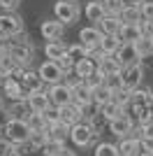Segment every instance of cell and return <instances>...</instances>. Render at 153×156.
Listing matches in <instances>:
<instances>
[{
    "mask_svg": "<svg viewBox=\"0 0 153 156\" xmlns=\"http://www.w3.org/2000/svg\"><path fill=\"white\" fill-rule=\"evenodd\" d=\"M97 135H100V133H97L88 121H81V124H76V126L70 128V142L74 144V147H79V149H86L90 144H95Z\"/></svg>",
    "mask_w": 153,
    "mask_h": 156,
    "instance_id": "2",
    "label": "cell"
},
{
    "mask_svg": "<svg viewBox=\"0 0 153 156\" xmlns=\"http://www.w3.org/2000/svg\"><path fill=\"white\" fill-rule=\"evenodd\" d=\"M46 137H49V142L67 144V140H70V126H65L63 121L53 124V126H46Z\"/></svg>",
    "mask_w": 153,
    "mask_h": 156,
    "instance_id": "16",
    "label": "cell"
},
{
    "mask_svg": "<svg viewBox=\"0 0 153 156\" xmlns=\"http://www.w3.org/2000/svg\"><path fill=\"white\" fill-rule=\"evenodd\" d=\"M56 63H58V68L63 70L65 77H67V75H74V65H76V63L70 58V56H63V58H58Z\"/></svg>",
    "mask_w": 153,
    "mask_h": 156,
    "instance_id": "38",
    "label": "cell"
},
{
    "mask_svg": "<svg viewBox=\"0 0 153 156\" xmlns=\"http://www.w3.org/2000/svg\"><path fill=\"white\" fill-rule=\"evenodd\" d=\"M81 14H83L81 0H56L53 2V19L60 21L65 28L74 26Z\"/></svg>",
    "mask_w": 153,
    "mask_h": 156,
    "instance_id": "1",
    "label": "cell"
},
{
    "mask_svg": "<svg viewBox=\"0 0 153 156\" xmlns=\"http://www.w3.org/2000/svg\"><path fill=\"white\" fill-rule=\"evenodd\" d=\"M44 56L46 61H58L67 56V44H65L63 40H58V42H46L44 44Z\"/></svg>",
    "mask_w": 153,
    "mask_h": 156,
    "instance_id": "24",
    "label": "cell"
},
{
    "mask_svg": "<svg viewBox=\"0 0 153 156\" xmlns=\"http://www.w3.org/2000/svg\"><path fill=\"white\" fill-rule=\"evenodd\" d=\"M16 68H23V65H19L12 56H9V54H2V56H0V72H5V75H9V77H12Z\"/></svg>",
    "mask_w": 153,
    "mask_h": 156,
    "instance_id": "35",
    "label": "cell"
},
{
    "mask_svg": "<svg viewBox=\"0 0 153 156\" xmlns=\"http://www.w3.org/2000/svg\"><path fill=\"white\" fill-rule=\"evenodd\" d=\"M118 79H121V86L127 89V91H137V89H141V82H144V61L123 68V72L118 75Z\"/></svg>",
    "mask_w": 153,
    "mask_h": 156,
    "instance_id": "5",
    "label": "cell"
},
{
    "mask_svg": "<svg viewBox=\"0 0 153 156\" xmlns=\"http://www.w3.org/2000/svg\"><path fill=\"white\" fill-rule=\"evenodd\" d=\"M9 56H12L19 65L28 68V65L32 63V58H35V47H32V44H16V42H12V47H9Z\"/></svg>",
    "mask_w": 153,
    "mask_h": 156,
    "instance_id": "11",
    "label": "cell"
},
{
    "mask_svg": "<svg viewBox=\"0 0 153 156\" xmlns=\"http://www.w3.org/2000/svg\"><path fill=\"white\" fill-rule=\"evenodd\" d=\"M139 9H141V21H153V0L141 2Z\"/></svg>",
    "mask_w": 153,
    "mask_h": 156,
    "instance_id": "42",
    "label": "cell"
},
{
    "mask_svg": "<svg viewBox=\"0 0 153 156\" xmlns=\"http://www.w3.org/2000/svg\"><path fill=\"white\" fill-rule=\"evenodd\" d=\"M97 72H100L104 79L118 77V75L123 72V65L118 63V58H116V56H102L100 63H97Z\"/></svg>",
    "mask_w": 153,
    "mask_h": 156,
    "instance_id": "12",
    "label": "cell"
},
{
    "mask_svg": "<svg viewBox=\"0 0 153 156\" xmlns=\"http://www.w3.org/2000/svg\"><path fill=\"white\" fill-rule=\"evenodd\" d=\"M130 2H134V5H141V2H146V0H130Z\"/></svg>",
    "mask_w": 153,
    "mask_h": 156,
    "instance_id": "48",
    "label": "cell"
},
{
    "mask_svg": "<svg viewBox=\"0 0 153 156\" xmlns=\"http://www.w3.org/2000/svg\"><path fill=\"white\" fill-rule=\"evenodd\" d=\"M118 151H121V156H139L141 154V142L137 140V137L127 135L123 137V140H118Z\"/></svg>",
    "mask_w": 153,
    "mask_h": 156,
    "instance_id": "21",
    "label": "cell"
},
{
    "mask_svg": "<svg viewBox=\"0 0 153 156\" xmlns=\"http://www.w3.org/2000/svg\"><path fill=\"white\" fill-rule=\"evenodd\" d=\"M44 119H46V126H53V124H60V110L51 105L49 110L44 112Z\"/></svg>",
    "mask_w": 153,
    "mask_h": 156,
    "instance_id": "40",
    "label": "cell"
},
{
    "mask_svg": "<svg viewBox=\"0 0 153 156\" xmlns=\"http://www.w3.org/2000/svg\"><path fill=\"white\" fill-rule=\"evenodd\" d=\"M83 16L90 21V26H97V23L107 16L102 0H88V2H83Z\"/></svg>",
    "mask_w": 153,
    "mask_h": 156,
    "instance_id": "13",
    "label": "cell"
},
{
    "mask_svg": "<svg viewBox=\"0 0 153 156\" xmlns=\"http://www.w3.org/2000/svg\"><path fill=\"white\" fill-rule=\"evenodd\" d=\"M134 49H137V56H139L141 61L153 58V40L151 37H141L139 42H134Z\"/></svg>",
    "mask_w": 153,
    "mask_h": 156,
    "instance_id": "28",
    "label": "cell"
},
{
    "mask_svg": "<svg viewBox=\"0 0 153 156\" xmlns=\"http://www.w3.org/2000/svg\"><path fill=\"white\" fill-rule=\"evenodd\" d=\"M0 110H5V103H2V98H0Z\"/></svg>",
    "mask_w": 153,
    "mask_h": 156,
    "instance_id": "49",
    "label": "cell"
},
{
    "mask_svg": "<svg viewBox=\"0 0 153 156\" xmlns=\"http://www.w3.org/2000/svg\"><path fill=\"white\" fill-rule=\"evenodd\" d=\"M46 96H49L51 105L58 107V110L72 105V91L63 84V82H60V84H53V86H46Z\"/></svg>",
    "mask_w": 153,
    "mask_h": 156,
    "instance_id": "6",
    "label": "cell"
},
{
    "mask_svg": "<svg viewBox=\"0 0 153 156\" xmlns=\"http://www.w3.org/2000/svg\"><path fill=\"white\" fill-rule=\"evenodd\" d=\"M93 156H121V151H118V144L114 142H97Z\"/></svg>",
    "mask_w": 153,
    "mask_h": 156,
    "instance_id": "32",
    "label": "cell"
},
{
    "mask_svg": "<svg viewBox=\"0 0 153 156\" xmlns=\"http://www.w3.org/2000/svg\"><path fill=\"white\" fill-rule=\"evenodd\" d=\"M132 128H134V119L127 114V112H123L118 119H114V121H109V133L111 135H116L118 140H123V137H127L130 133H132Z\"/></svg>",
    "mask_w": 153,
    "mask_h": 156,
    "instance_id": "8",
    "label": "cell"
},
{
    "mask_svg": "<svg viewBox=\"0 0 153 156\" xmlns=\"http://www.w3.org/2000/svg\"><path fill=\"white\" fill-rule=\"evenodd\" d=\"M9 156H21V154H19V151H14V154H9Z\"/></svg>",
    "mask_w": 153,
    "mask_h": 156,
    "instance_id": "50",
    "label": "cell"
},
{
    "mask_svg": "<svg viewBox=\"0 0 153 156\" xmlns=\"http://www.w3.org/2000/svg\"><path fill=\"white\" fill-rule=\"evenodd\" d=\"M58 156H76V151H72L70 147H65V149L60 151V154H58Z\"/></svg>",
    "mask_w": 153,
    "mask_h": 156,
    "instance_id": "46",
    "label": "cell"
},
{
    "mask_svg": "<svg viewBox=\"0 0 153 156\" xmlns=\"http://www.w3.org/2000/svg\"><path fill=\"white\" fill-rule=\"evenodd\" d=\"M25 30V21L16 12H2L0 14V35L7 40H14L16 35Z\"/></svg>",
    "mask_w": 153,
    "mask_h": 156,
    "instance_id": "3",
    "label": "cell"
},
{
    "mask_svg": "<svg viewBox=\"0 0 153 156\" xmlns=\"http://www.w3.org/2000/svg\"><path fill=\"white\" fill-rule=\"evenodd\" d=\"M21 86H23L25 91H30V93H37V91H46V84L42 82V77H39V72L37 70H25L23 79H21Z\"/></svg>",
    "mask_w": 153,
    "mask_h": 156,
    "instance_id": "15",
    "label": "cell"
},
{
    "mask_svg": "<svg viewBox=\"0 0 153 156\" xmlns=\"http://www.w3.org/2000/svg\"><path fill=\"white\" fill-rule=\"evenodd\" d=\"M116 58H118V63H121L123 68L134 65V63H141V58L137 56L134 44H121V49H118V54H116Z\"/></svg>",
    "mask_w": 153,
    "mask_h": 156,
    "instance_id": "23",
    "label": "cell"
},
{
    "mask_svg": "<svg viewBox=\"0 0 153 156\" xmlns=\"http://www.w3.org/2000/svg\"><path fill=\"white\" fill-rule=\"evenodd\" d=\"M16 151V147H14L9 140H5V137H0V156H9Z\"/></svg>",
    "mask_w": 153,
    "mask_h": 156,
    "instance_id": "43",
    "label": "cell"
},
{
    "mask_svg": "<svg viewBox=\"0 0 153 156\" xmlns=\"http://www.w3.org/2000/svg\"><path fill=\"white\" fill-rule=\"evenodd\" d=\"M39 77H42V82H44L46 86H53V84H60V82H65V75L63 70L58 68L56 61H44V63L37 68Z\"/></svg>",
    "mask_w": 153,
    "mask_h": 156,
    "instance_id": "7",
    "label": "cell"
},
{
    "mask_svg": "<svg viewBox=\"0 0 153 156\" xmlns=\"http://www.w3.org/2000/svg\"><path fill=\"white\" fill-rule=\"evenodd\" d=\"M60 121H63L65 126H76V124H81L83 121V112H81V107H79V105H67V107H63V110H60Z\"/></svg>",
    "mask_w": 153,
    "mask_h": 156,
    "instance_id": "17",
    "label": "cell"
},
{
    "mask_svg": "<svg viewBox=\"0 0 153 156\" xmlns=\"http://www.w3.org/2000/svg\"><path fill=\"white\" fill-rule=\"evenodd\" d=\"M111 89H107V86L102 84L100 89H95V91H93V103L97 105V107H102V105H107L109 100H111Z\"/></svg>",
    "mask_w": 153,
    "mask_h": 156,
    "instance_id": "34",
    "label": "cell"
},
{
    "mask_svg": "<svg viewBox=\"0 0 153 156\" xmlns=\"http://www.w3.org/2000/svg\"><path fill=\"white\" fill-rule=\"evenodd\" d=\"M121 21L123 23H141V9L139 5H134V2H125L121 12Z\"/></svg>",
    "mask_w": 153,
    "mask_h": 156,
    "instance_id": "27",
    "label": "cell"
},
{
    "mask_svg": "<svg viewBox=\"0 0 153 156\" xmlns=\"http://www.w3.org/2000/svg\"><path fill=\"white\" fill-rule=\"evenodd\" d=\"M123 112H125V110H123V107H118L116 103H111V100H109L107 105H102V107H100V114L107 119V124H109V121H114V119H118Z\"/></svg>",
    "mask_w": 153,
    "mask_h": 156,
    "instance_id": "29",
    "label": "cell"
},
{
    "mask_svg": "<svg viewBox=\"0 0 153 156\" xmlns=\"http://www.w3.org/2000/svg\"><path fill=\"white\" fill-rule=\"evenodd\" d=\"M121 44H123V42L116 37V35H104L97 49H100L104 56H116V54H118V49H121Z\"/></svg>",
    "mask_w": 153,
    "mask_h": 156,
    "instance_id": "26",
    "label": "cell"
},
{
    "mask_svg": "<svg viewBox=\"0 0 153 156\" xmlns=\"http://www.w3.org/2000/svg\"><path fill=\"white\" fill-rule=\"evenodd\" d=\"M25 105H28V110L35 112V114H44L51 107V100H49V96H46V91H37V93H30V98L25 100Z\"/></svg>",
    "mask_w": 153,
    "mask_h": 156,
    "instance_id": "14",
    "label": "cell"
},
{
    "mask_svg": "<svg viewBox=\"0 0 153 156\" xmlns=\"http://www.w3.org/2000/svg\"><path fill=\"white\" fill-rule=\"evenodd\" d=\"M141 37H144V35H141L139 23H123L121 33H118V40H121L123 44H134V42H139Z\"/></svg>",
    "mask_w": 153,
    "mask_h": 156,
    "instance_id": "18",
    "label": "cell"
},
{
    "mask_svg": "<svg viewBox=\"0 0 153 156\" xmlns=\"http://www.w3.org/2000/svg\"><path fill=\"white\" fill-rule=\"evenodd\" d=\"M32 135V130L28 128V124L25 121H7L5 128H2V137L5 140H9V142L14 144V147H19V144L28 142Z\"/></svg>",
    "mask_w": 153,
    "mask_h": 156,
    "instance_id": "4",
    "label": "cell"
},
{
    "mask_svg": "<svg viewBox=\"0 0 153 156\" xmlns=\"http://www.w3.org/2000/svg\"><path fill=\"white\" fill-rule=\"evenodd\" d=\"M130 100H132V91H127V89H116V91L111 93V103H116L118 107H123V110L130 107Z\"/></svg>",
    "mask_w": 153,
    "mask_h": 156,
    "instance_id": "31",
    "label": "cell"
},
{
    "mask_svg": "<svg viewBox=\"0 0 153 156\" xmlns=\"http://www.w3.org/2000/svg\"><path fill=\"white\" fill-rule=\"evenodd\" d=\"M28 142H30V144H32V147H35L37 151H42V149L46 147V142H49V137H46V130H39V133H32Z\"/></svg>",
    "mask_w": 153,
    "mask_h": 156,
    "instance_id": "37",
    "label": "cell"
},
{
    "mask_svg": "<svg viewBox=\"0 0 153 156\" xmlns=\"http://www.w3.org/2000/svg\"><path fill=\"white\" fill-rule=\"evenodd\" d=\"M39 33H42V37H44L46 42H58V40H63V35H65V26L60 23V21H56L53 16H51V19H44V21H42Z\"/></svg>",
    "mask_w": 153,
    "mask_h": 156,
    "instance_id": "10",
    "label": "cell"
},
{
    "mask_svg": "<svg viewBox=\"0 0 153 156\" xmlns=\"http://www.w3.org/2000/svg\"><path fill=\"white\" fill-rule=\"evenodd\" d=\"M25 124H28V128H30L32 133L46 130V119H44V114H35V112H30V114H28V119H25Z\"/></svg>",
    "mask_w": 153,
    "mask_h": 156,
    "instance_id": "33",
    "label": "cell"
},
{
    "mask_svg": "<svg viewBox=\"0 0 153 156\" xmlns=\"http://www.w3.org/2000/svg\"><path fill=\"white\" fill-rule=\"evenodd\" d=\"M104 5V12L111 14V16H121L123 7H125V0H102Z\"/></svg>",
    "mask_w": 153,
    "mask_h": 156,
    "instance_id": "36",
    "label": "cell"
},
{
    "mask_svg": "<svg viewBox=\"0 0 153 156\" xmlns=\"http://www.w3.org/2000/svg\"><path fill=\"white\" fill-rule=\"evenodd\" d=\"M102 37H104V35H102V30H100L97 26H83L81 30H79V42H81V44L86 47L90 54L100 47Z\"/></svg>",
    "mask_w": 153,
    "mask_h": 156,
    "instance_id": "9",
    "label": "cell"
},
{
    "mask_svg": "<svg viewBox=\"0 0 153 156\" xmlns=\"http://www.w3.org/2000/svg\"><path fill=\"white\" fill-rule=\"evenodd\" d=\"M21 5V0H0V9L2 12H16Z\"/></svg>",
    "mask_w": 153,
    "mask_h": 156,
    "instance_id": "44",
    "label": "cell"
},
{
    "mask_svg": "<svg viewBox=\"0 0 153 156\" xmlns=\"http://www.w3.org/2000/svg\"><path fill=\"white\" fill-rule=\"evenodd\" d=\"M88 49L81 44V42H74V44H67V56H70L74 63H79V61H83V58H88Z\"/></svg>",
    "mask_w": 153,
    "mask_h": 156,
    "instance_id": "30",
    "label": "cell"
},
{
    "mask_svg": "<svg viewBox=\"0 0 153 156\" xmlns=\"http://www.w3.org/2000/svg\"><path fill=\"white\" fill-rule=\"evenodd\" d=\"M67 144H58V142H46V147L42 149V156H58Z\"/></svg>",
    "mask_w": 153,
    "mask_h": 156,
    "instance_id": "41",
    "label": "cell"
},
{
    "mask_svg": "<svg viewBox=\"0 0 153 156\" xmlns=\"http://www.w3.org/2000/svg\"><path fill=\"white\" fill-rule=\"evenodd\" d=\"M139 156H153V151H141Z\"/></svg>",
    "mask_w": 153,
    "mask_h": 156,
    "instance_id": "47",
    "label": "cell"
},
{
    "mask_svg": "<svg viewBox=\"0 0 153 156\" xmlns=\"http://www.w3.org/2000/svg\"><path fill=\"white\" fill-rule=\"evenodd\" d=\"M5 114H7V121H25L30 110L25 103H7L5 105Z\"/></svg>",
    "mask_w": 153,
    "mask_h": 156,
    "instance_id": "19",
    "label": "cell"
},
{
    "mask_svg": "<svg viewBox=\"0 0 153 156\" xmlns=\"http://www.w3.org/2000/svg\"><path fill=\"white\" fill-rule=\"evenodd\" d=\"M97 28L102 30V35H116V37H118V33H121V28H123V21H121V16L107 14V16L97 23Z\"/></svg>",
    "mask_w": 153,
    "mask_h": 156,
    "instance_id": "22",
    "label": "cell"
},
{
    "mask_svg": "<svg viewBox=\"0 0 153 156\" xmlns=\"http://www.w3.org/2000/svg\"><path fill=\"white\" fill-rule=\"evenodd\" d=\"M83 84H86V89H90V91H95V89H100V86L104 84V77H102L100 72H95V75H90L88 79H83Z\"/></svg>",
    "mask_w": 153,
    "mask_h": 156,
    "instance_id": "39",
    "label": "cell"
},
{
    "mask_svg": "<svg viewBox=\"0 0 153 156\" xmlns=\"http://www.w3.org/2000/svg\"><path fill=\"white\" fill-rule=\"evenodd\" d=\"M70 91H72V103L79 105V107H86V105L93 103V91L86 89L83 82H79V84H76L74 89H70Z\"/></svg>",
    "mask_w": 153,
    "mask_h": 156,
    "instance_id": "20",
    "label": "cell"
},
{
    "mask_svg": "<svg viewBox=\"0 0 153 156\" xmlns=\"http://www.w3.org/2000/svg\"><path fill=\"white\" fill-rule=\"evenodd\" d=\"M139 142H141V151H153V130H148Z\"/></svg>",
    "mask_w": 153,
    "mask_h": 156,
    "instance_id": "45",
    "label": "cell"
},
{
    "mask_svg": "<svg viewBox=\"0 0 153 156\" xmlns=\"http://www.w3.org/2000/svg\"><path fill=\"white\" fill-rule=\"evenodd\" d=\"M95 72H97V63L90 58V56H88V58H83V61H79V63L74 65V75L79 79H88L90 75H95Z\"/></svg>",
    "mask_w": 153,
    "mask_h": 156,
    "instance_id": "25",
    "label": "cell"
}]
</instances>
